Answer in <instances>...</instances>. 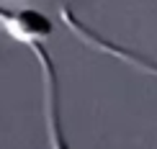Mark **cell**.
Segmentation results:
<instances>
[{"label":"cell","mask_w":157,"mask_h":149,"mask_svg":"<svg viewBox=\"0 0 157 149\" xmlns=\"http://www.w3.org/2000/svg\"><path fill=\"white\" fill-rule=\"evenodd\" d=\"M39 67H41V88H44V126H47V141L49 149H70L62 129V116H59V82H57V67L52 62L49 51L44 44H31Z\"/></svg>","instance_id":"obj_1"},{"label":"cell","mask_w":157,"mask_h":149,"mask_svg":"<svg viewBox=\"0 0 157 149\" xmlns=\"http://www.w3.org/2000/svg\"><path fill=\"white\" fill-rule=\"evenodd\" d=\"M0 28L21 44H44L52 36V21L36 8H5L0 5Z\"/></svg>","instance_id":"obj_2"}]
</instances>
